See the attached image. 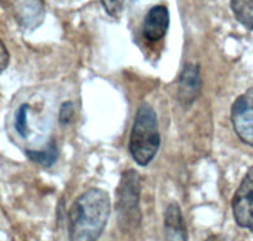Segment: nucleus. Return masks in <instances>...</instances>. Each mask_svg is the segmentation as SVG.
Wrapping results in <instances>:
<instances>
[{
    "label": "nucleus",
    "mask_w": 253,
    "mask_h": 241,
    "mask_svg": "<svg viewBox=\"0 0 253 241\" xmlns=\"http://www.w3.org/2000/svg\"><path fill=\"white\" fill-rule=\"evenodd\" d=\"M110 215V197L100 188H90L73 202L68 214L69 241H96Z\"/></svg>",
    "instance_id": "1"
},
{
    "label": "nucleus",
    "mask_w": 253,
    "mask_h": 241,
    "mask_svg": "<svg viewBox=\"0 0 253 241\" xmlns=\"http://www.w3.org/2000/svg\"><path fill=\"white\" fill-rule=\"evenodd\" d=\"M160 146V126L156 111L148 104H141L130 135L128 150L131 156L137 165L147 166L157 155Z\"/></svg>",
    "instance_id": "2"
},
{
    "label": "nucleus",
    "mask_w": 253,
    "mask_h": 241,
    "mask_svg": "<svg viewBox=\"0 0 253 241\" xmlns=\"http://www.w3.org/2000/svg\"><path fill=\"white\" fill-rule=\"evenodd\" d=\"M141 178L136 171H125L118 188V212L123 228H136L140 224Z\"/></svg>",
    "instance_id": "3"
},
{
    "label": "nucleus",
    "mask_w": 253,
    "mask_h": 241,
    "mask_svg": "<svg viewBox=\"0 0 253 241\" xmlns=\"http://www.w3.org/2000/svg\"><path fill=\"white\" fill-rule=\"evenodd\" d=\"M231 121L240 140L253 147V88L247 89L234 101Z\"/></svg>",
    "instance_id": "4"
},
{
    "label": "nucleus",
    "mask_w": 253,
    "mask_h": 241,
    "mask_svg": "<svg viewBox=\"0 0 253 241\" xmlns=\"http://www.w3.org/2000/svg\"><path fill=\"white\" fill-rule=\"evenodd\" d=\"M232 212L237 224L253 233V167L250 168L235 193Z\"/></svg>",
    "instance_id": "5"
},
{
    "label": "nucleus",
    "mask_w": 253,
    "mask_h": 241,
    "mask_svg": "<svg viewBox=\"0 0 253 241\" xmlns=\"http://www.w3.org/2000/svg\"><path fill=\"white\" fill-rule=\"evenodd\" d=\"M12 14L21 29L34 31L41 26L46 16L42 0H12Z\"/></svg>",
    "instance_id": "6"
},
{
    "label": "nucleus",
    "mask_w": 253,
    "mask_h": 241,
    "mask_svg": "<svg viewBox=\"0 0 253 241\" xmlns=\"http://www.w3.org/2000/svg\"><path fill=\"white\" fill-rule=\"evenodd\" d=\"M202 91V77L199 66L193 63L185 64L178 84V100L184 108H189L199 96Z\"/></svg>",
    "instance_id": "7"
},
{
    "label": "nucleus",
    "mask_w": 253,
    "mask_h": 241,
    "mask_svg": "<svg viewBox=\"0 0 253 241\" xmlns=\"http://www.w3.org/2000/svg\"><path fill=\"white\" fill-rule=\"evenodd\" d=\"M169 27V10L165 5H155L146 14L142 35L147 41L157 42L166 36Z\"/></svg>",
    "instance_id": "8"
},
{
    "label": "nucleus",
    "mask_w": 253,
    "mask_h": 241,
    "mask_svg": "<svg viewBox=\"0 0 253 241\" xmlns=\"http://www.w3.org/2000/svg\"><path fill=\"white\" fill-rule=\"evenodd\" d=\"M166 241H187V228L182 210L177 203H170L165 212Z\"/></svg>",
    "instance_id": "9"
},
{
    "label": "nucleus",
    "mask_w": 253,
    "mask_h": 241,
    "mask_svg": "<svg viewBox=\"0 0 253 241\" xmlns=\"http://www.w3.org/2000/svg\"><path fill=\"white\" fill-rule=\"evenodd\" d=\"M231 9L242 26L253 30V0H231Z\"/></svg>",
    "instance_id": "10"
},
{
    "label": "nucleus",
    "mask_w": 253,
    "mask_h": 241,
    "mask_svg": "<svg viewBox=\"0 0 253 241\" xmlns=\"http://www.w3.org/2000/svg\"><path fill=\"white\" fill-rule=\"evenodd\" d=\"M27 157L34 162L39 163V165L44 166V167H49L53 165L58 158V148H57L56 144L52 141L51 144L47 145L46 148L41 151H27Z\"/></svg>",
    "instance_id": "11"
},
{
    "label": "nucleus",
    "mask_w": 253,
    "mask_h": 241,
    "mask_svg": "<svg viewBox=\"0 0 253 241\" xmlns=\"http://www.w3.org/2000/svg\"><path fill=\"white\" fill-rule=\"evenodd\" d=\"M27 109H29V105L22 104L19 110H17L16 119H15V129H16L17 134L24 139L29 134V129H27Z\"/></svg>",
    "instance_id": "12"
},
{
    "label": "nucleus",
    "mask_w": 253,
    "mask_h": 241,
    "mask_svg": "<svg viewBox=\"0 0 253 241\" xmlns=\"http://www.w3.org/2000/svg\"><path fill=\"white\" fill-rule=\"evenodd\" d=\"M101 5L105 9L106 14L113 17L120 16L125 7L126 0H100Z\"/></svg>",
    "instance_id": "13"
},
{
    "label": "nucleus",
    "mask_w": 253,
    "mask_h": 241,
    "mask_svg": "<svg viewBox=\"0 0 253 241\" xmlns=\"http://www.w3.org/2000/svg\"><path fill=\"white\" fill-rule=\"evenodd\" d=\"M74 115V109H73V104L67 101V103L62 104L61 110H59V116L58 120L62 125H67L72 121Z\"/></svg>",
    "instance_id": "14"
},
{
    "label": "nucleus",
    "mask_w": 253,
    "mask_h": 241,
    "mask_svg": "<svg viewBox=\"0 0 253 241\" xmlns=\"http://www.w3.org/2000/svg\"><path fill=\"white\" fill-rule=\"evenodd\" d=\"M10 62V54L5 47L4 42H1V71H5Z\"/></svg>",
    "instance_id": "15"
},
{
    "label": "nucleus",
    "mask_w": 253,
    "mask_h": 241,
    "mask_svg": "<svg viewBox=\"0 0 253 241\" xmlns=\"http://www.w3.org/2000/svg\"><path fill=\"white\" fill-rule=\"evenodd\" d=\"M205 241H227V240L225 239V238L219 237V235H212V237L208 238V239Z\"/></svg>",
    "instance_id": "16"
}]
</instances>
